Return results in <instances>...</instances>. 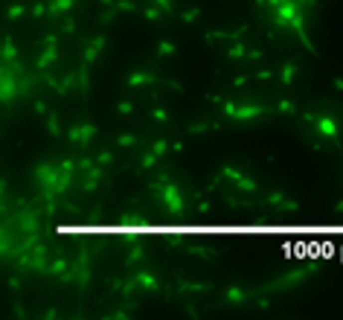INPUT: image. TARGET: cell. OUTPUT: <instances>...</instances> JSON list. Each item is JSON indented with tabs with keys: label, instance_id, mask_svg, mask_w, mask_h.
Segmentation results:
<instances>
[{
	"label": "cell",
	"instance_id": "1",
	"mask_svg": "<svg viewBox=\"0 0 343 320\" xmlns=\"http://www.w3.org/2000/svg\"><path fill=\"white\" fill-rule=\"evenodd\" d=\"M311 119V125L317 128V134L320 137H326V140H332V143H338L341 140V122L332 117V114H314V117H309Z\"/></svg>",
	"mask_w": 343,
	"mask_h": 320
},
{
	"label": "cell",
	"instance_id": "2",
	"mask_svg": "<svg viewBox=\"0 0 343 320\" xmlns=\"http://www.w3.org/2000/svg\"><path fill=\"white\" fill-rule=\"evenodd\" d=\"M157 192H160V198L166 201L169 213H174V216L183 213V198H180V189H177V186H160Z\"/></svg>",
	"mask_w": 343,
	"mask_h": 320
},
{
	"label": "cell",
	"instance_id": "3",
	"mask_svg": "<svg viewBox=\"0 0 343 320\" xmlns=\"http://www.w3.org/2000/svg\"><path fill=\"white\" fill-rule=\"evenodd\" d=\"M297 70H300V64H294V61H288L285 67L279 70V82H282V84L294 82V76H297Z\"/></svg>",
	"mask_w": 343,
	"mask_h": 320
},
{
	"label": "cell",
	"instance_id": "4",
	"mask_svg": "<svg viewBox=\"0 0 343 320\" xmlns=\"http://www.w3.org/2000/svg\"><path fill=\"white\" fill-rule=\"evenodd\" d=\"M279 111H285V114H294V111H297V105H294V102H279Z\"/></svg>",
	"mask_w": 343,
	"mask_h": 320
}]
</instances>
